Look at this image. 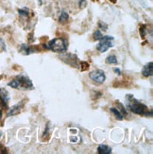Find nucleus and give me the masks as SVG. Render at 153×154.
Wrapping results in <instances>:
<instances>
[{"mask_svg": "<svg viewBox=\"0 0 153 154\" xmlns=\"http://www.w3.org/2000/svg\"><path fill=\"white\" fill-rule=\"evenodd\" d=\"M127 104L131 112H134L135 114L148 115V108L146 107V105L143 104L139 100L134 98V96L131 95L127 96Z\"/></svg>", "mask_w": 153, "mask_h": 154, "instance_id": "obj_1", "label": "nucleus"}, {"mask_svg": "<svg viewBox=\"0 0 153 154\" xmlns=\"http://www.w3.org/2000/svg\"><path fill=\"white\" fill-rule=\"evenodd\" d=\"M46 48L55 53H64L68 48V42L64 38H55L46 44Z\"/></svg>", "mask_w": 153, "mask_h": 154, "instance_id": "obj_2", "label": "nucleus"}, {"mask_svg": "<svg viewBox=\"0 0 153 154\" xmlns=\"http://www.w3.org/2000/svg\"><path fill=\"white\" fill-rule=\"evenodd\" d=\"M113 36H109V35H106V36H103L100 40H99V43L96 46V49L98 50L100 53H104L107 50H109L111 47H113Z\"/></svg>", "mask_w": 153, "mask_h": 154, "instance_id": "obj_3", "label": "nucleus"}, {"mask_svg": "<svg viewBox=\"0 0 153 154\" xmlns=\"http://www.w3.org/2000/svg\"><path fill=\"white\" fill-rule=\"evenodd\" d=\"M89 78L92 79L93 81L98 82V83H99V84L103 83V82L106 81L105 72L103 70H100V69L92 71V72L89 74Z\"/></svg>", "mask_w": 153, "mask_h": 154, "instance_id": "obj_4", "label": "nucleus"}, {"mask_svg": "<svg viewBox=\"0 0 153 154\" xmlns=\"http://www.w3.org/2000/svg\"><path fill=\"white\" fill-rule=\"evenodd\" d=\"M17 79L19 81V89H24V90L33 89V84H32V81L29 79L28 77L25 75H20L17 77Z\"/></svg>", "mask_w": 153, "mask_h": 154, "instance_id": "obj_5", "label": "nucleus"}, {"mask_svg": "<svg viewBox=\"0 0 153 154\" xmlns=\"http://www.w3.org/2000/svg\"><path fill=\"white\" fill-rule=\"evenodd\" d=\"M142 75L146 78H148V77H151L153 75V63L152 61H149L148 63H146L145 66H144L143 70H142Z\"/></svg>", "mask_w": 153, "mask_h": 154, "instance_id": "obj_6", "label": "nucleus"}, {"mask_svg": "<svg viewBox=\"0 0 153 154\" xmlns=\"http://www.w3.org/2000/svg\"><path fill=\"white\" fill-rule=\"evenodd\" d=\"M23 104H24V102H20L18 104L13 106L10 110H9L8 114H7V116H13V115H15L17 114H19L20 111H21V108L23 107Z\"/></svg>", "mask_w": 153, "mask_h": 154, "instance_id": "obj_7", "label": "nucleus"}, {"mask_svg": "<svg viewBox=\"0 0 153 154\" xmlns=\"http://www.w3.org/2000/svg\"><path fill=\"white\" fill-rule=\"evenodd\" d=\"M0 99H1L2 103L4 106H7L10 100V95H9L8 91L5 89H0Z\"/></svg>", "mask_w": 153, "mask_h": 154, "instance_id": "obj_8", "label": "nucleus"}, {"mask_svg": "<svg viewBox=\"0 0 153 154\" xmlns=\"http://www.w3.org/2000/svg\"><path fill=\"white\" fill-rule=\"evenodd\" d=\"M98 154H111V147L107 146V145H99L98 147Z\"/></svg>", "mask_w": 153, "mask_h": 154, "instance_id": "obj_9", "label": "nucleus"}, {"mask_svg": "<svg viewBox=\"0 0 153 154\" xmlns=\"http://www.w3.org/2000/svg\"><path fill=\"white\" fill-rule=\"evenodd\" d=\"M20 51L22 53H24L25 55H29V54H31V53H33L34 50L32 47L28 46V44H21V47H20Z\"/></svg>", "mask_w": 153, "mask_h": 154, "instance_id": "obj_10", "label": "nucleus"}, {"mask_svg": "<svg viewBox=\"0 0 153 154\" xmlns=\"http://www.w3.org/2000/svg\"><path fill=\"white\" fill-rule=\"evenodd\" d=\"M110 112L114 115V116H115V118L117 120H123V118H124V115L121 114V112H120L117 108L111 107L110 109Z\"/></svg>", "mask_w": 153, "mask_h": 154, "instance_id": "obj_11", "label": "nucleus"}, {"mask_svg": "<svg viewBox=\"0 0 153 154\" xmlns=\"http://www.w3.org/2000/svg\"><path fill=\"white\" fill-rule=\"evenodd\" d=\"M69 19V14L66 11H61L60 16H59V22L61 24H65Z\"/></svg>", "mask_w": 153, "mask_h": 154, "instance_id": "obj_12", "label": "nucleus"}, {"mask_svg": "<svg viewBox=\"0 0 153 154\" xmlns=\"http://www.w3.org/2000/svg\"><path fill=\"white\" fill-rule=\"evenodd\" d=\"M106 63L108 64H117L118 63V61H117V58L115 55H110L106 58Z\"/></svg>", "mask_w": 153, "mask_h": 154, "instance_id": "obj_13", "label": "nucleus"}, {"mask_svg": "<svg viewBox=\"0 0 153 154\" xmlns=\"http://www.w3.org/2000/svg\"><path fill=\"white\" fill-rule=\"evenodd\" d=\"M8 85H9L10 87H11V88L19 89V81H18V79H17V78H16V79H13L11 81L9 82Z\"/></svg>", "mask_w": 153, "mask_h": 154, "instance_id": "obj_14", "label": "nucleus"}, {"mask_svg": "<svg viewBox=\"0 0 153 154\" xmlns=\"http://www.w3.org/2000/svg\"><path fill=\"white\" fill-rule=\"evenodd\" d=\"M146 32H148V30H146V25H142L140 26V35L142 38H145Z\"/></svg>", "mask_w": 153, "mask_h": 154, "instance_id": "obj_15", "label": "nucleus"}, {"mask_svg": "<svg viewBox=\"0 0 153 154\" xmlns=\"http://www.w3.org/2000/svg\"><path fill=\"white\" fill-rule=\"evenodd\" d=\"M102 37H103V35L100 32V30H96V32L94 33V40L98 41V40H100Z\"/></svg>", "mask_w": 153, "mask_h": 154, "instance_id": "obj_16", "label": "nucleus"}, {"mask_svg": "<svg viewBox=\"0 0 153 154\" xmlns=\"http://www.w3.org/2000/svg\"><path fill=\"white\" fill-rule=\"evenodd\" d=\"M98 28L101 29V30H107L108 29V25L106 23L104 22H102V21H99L98 22Z\"/></svg>", "mask_w": 153, "mask_h": 154, "instance_id": "obj_17", "label": "nucleus"}, {"mask_svg": "<svg viewBox=\"0 0 153 154\" xmlns=\"http://www.w3.org/2000/svg\"><path fill=\"white\" fill-rule=\"evenodd\" d=\"M117 104H118V107L120 108V110H119V109H118V110H119L120 112L122 111V112H121V114H122L123 115H127V110H126V109H125L124 105H123V104H121V103H120L119 101L117 102Z\"/></svg>", "mask_w": 153, "mask_h": 154, "instance_id": "obj_18", "label": "nucleus"}, {"mask_svg": "<svg viewBox=\"0 0 153 154\" xmlns=\"http://www.w3.org/2000/svg\"><path fill=\"white\" fill-rule=\"evenodd\" d=\"M89 68V63H86V61H80V70L81 71H85L86 69Z\"/></svg>", "mask_w": 153, "mask_h": 154, "instance_id": "obj_19", "label": "nucleus"}, {"mask_svg": "<svg viewBox=\"0 0 153 154\" xmlns=\"http://www.w3.org/2000/svg\"><path fill=\"white\" fill-rule=\"evenodd\" d=\"M18 13L20 14L21 16H28V11H26V9H25V10H23V9H21V10H18Z\"/></svg>", "mask_w": 153, "mask_h": 154, "instance_id": "obj_20", "label": "nucleus"}, {"mask_svg": "<svg viewBox=\"0 0 153 154\" xmlns=\"http://www.w3.org/2000/svg\"><path fill=\"white\" fill-rule=\"evenodd\" d=\"M86 0H80L79 1V7L80 8H84V7H86Z\"/></svg>", "mask_w": 153, "mask_h": 154, "instance_id": "obj_21", "label": "nucleus"}, {"mask_svg": "<svg viewBox=\"0 0 153 154\" xmlns=\"http://www.w3.org/2000/svg\"><path fill=\"white\" fill-rule=\"evenodd\" d=\"M113 71L117 74V75H121V70H120L119 68H114Z\"/></svg>", "mask_w": 153, "mask_h": 154, "instance_id": "obj_22", "label": "nucleus"}, {"mask_svg": "<svg viewBox=\"0 0 153 154\" xmlns=\"http://www.w3.org/2000/svg\"><path fill=\"white\" fill-rule=\"evenodd\" d=\"M77 140H78V139H77L76 137H74V138H71V141H74V142H77Z\"/></svg>", "mask_w": 153, "mask_h": 154, "instance_id": "obj_23", "label": "nucleus"}, {"mask_svg": "<svg viewBox=\"0 0 153 154\" xmlns=\"http://www.w3.org/2000/svg\"><path fill=\"white\" fill-rule=\"evenodd\" d=\"M42 3H43L42 0H39V4H40V5H42Z\"/></svg>", "mask_w": 153, "mask_h": 154, "instance_id": "obj_24", "label": "nucleus"}]
</instances>
